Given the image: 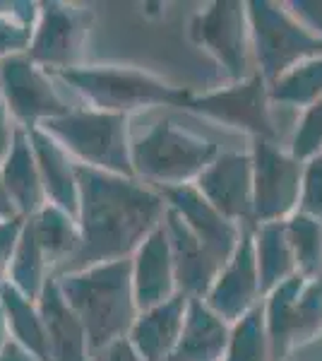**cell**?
<instances>
[{"label":"cell","instance_id":"d6986e66","mask_svg":"<svg viewBox=\"0 0 322 361\" xmlns=\"http://www.w3.org/2000/svg\"><path fill=\"white\" fill-rule=\"evenodd\" d=\"M188 301L185 294H175L159 306L140 311L128 337L144 361H168L173 357L185 325Z\"/></svg>","mask_w":322,"mask_h":361},{"label":"cell","instance_id":"d6a6232c","mask_svg":"<svg viewBox=\"0 0 322 361\" xmlns=\"http://www.w3.org/2000/svg\"><path fill=\"white\" fill-rule=\"evenodd\" d=\"M25 222H27V219H22V217L0 222V287L8 282L10 265H13L15 250H17V243H20Z\"/></svg>","mask_w":322,"mask_h":361},{"label":"cell","instance_id":"5bb4252c","mask_svg":"<svg viewBox=\"0 0 322 361\" xmlns=\"http://www.w3.org/2000/svg\"><path fill=\"white\" fill-rule=\"evenodd\" d=\"M195 188L236 224H253V157L250 152H219L200 173Z\"/></svg>","mask_w":322,"mask_h":361},{"label":"cell","instance_id":"9c48e42d","mask_svg":"<svg viewBox=\"0 0 322 361\" xmlns=\"http://www.w3.org/2000/svg\"><path fill=\"white\" fill-rule=\"evenodd\" d=\"M272 106V87L260 73H255L241 82H228L202 94H192L188 111L241 130L253 140L277 142Z\"/></svg>","mask_w":322,"mask_h":361},{"label":"cell","instance_id":"5b68a950","mask_svg":"<svg viewBox=\"0 0 322 361\" xmlns=\"http://www.w3.org/2000/svg\"><path fill=\"white\" fill-rule=\"evenodd\" d=\"M78 164L113 176L135 178L132 135L128 116L104 114L94 109H73L61 118L41 126Z\"/></svg>","mask_w":322,"mask_h":361},{"label":"cell","instance_id":"7c38bea8","mask_svg":"<svg viewBox=\"0 0 322 361\" xmlns=\"http://www.w3.org/2000/svg\"><path fill=\"white\" fill-rule=\"evenodd\" d=\"M92 20H94L92 10L82 5L61 3V0L41 3L39 22L34 27L27 56L51 75L80 68Z\"/></svg>","mask_w":322,"mask_h":361},{"label":"cell","instance_id":"2e32d148","mask_svg":"<svg viewBox=\"0 0 322 361\" xmlns=\"http://www.w3.org/2000/svg\"><path fill=\"white\" fill-rule=\"evenodd\" d=\"M132 265V292L140 311H147L173 299L178 292V277H175V260L171 238L166 224H161L154 234L144 238V243L135 250L130 258Z\"/></svg>","mask_w":322,"mask_h":361},{"label":"cell","instance_id":"f546056e","mask_svg":"<svg viewBox=\"0 0 322 361\" xmlns=\"http://www.w3.org/2000/svg\"><path fill=\"white\" fill-rule=\"evenodd\" d=\"M41 3L20 0L5 13H0V61L10 56L27 54L34 37V27L39 22Z\"/></svg>","mask_w":322,"mask_h":361},{"label":"cell","instance_id":"4fadbf2b","mask_svg":"<svg viewBox=\"0 0 322 361\" xmlns=\"http://www.w3.org/2000/svg\"><path fill=\"white\" fill-rule=\"evenodd\" d=\"M253 226L255 224H245L243 238L238 243L236 253L221 267L216 282L212 284L207 296H204L207 306L219 313L224 320H228L231 325L245 318L250 311H255L265 301L260 270H257Z\"/></svg>","mask_w":322,"mask_h":361},{"label":"cell","instance_id":"f1b7e54d","mask_svg":"<svg viewBox=\"0 0 322 361\" xmlns=\"http://www.w3.org/2000/svg\"><path fill=\"white\" fill-rule=\"evenodd\" d=\"M284 224L296 255L298 275L322 277V224L303 212H296Z\"/></svg>","mask_w":322,"mask_h":361},{"label":"cell","instance_id":"83f0119b","mask_svg":"<svg viewBox=\"0 0 322 361\" xmlns=\"http://www.w3.org/2000/svg\"><path fill=\"white\" fill-rule=\"evenodd\" d=\"M224 361H274L265 323V306H257L245 318L233 323Z\"/></svg>","mask_w":322,"mask_h":361},{"label":"cell","instance_id":"8d00e7d4","mask_svg":"<svg viewBox=\"0 0 322 361\" xmlns=\"http://www.w3.org/2000/svg\"><path fill=\"white\" fill-rule=\"evenodd\" d=\"M0 361H39L34 357L32 352H27L22 345H17V342H10L8 347L0 352Z\"/></svg>","mask_w":322,"mask_h":361},{"label":"cell","instance_id":"4316f807","mask_svg":"<svg viewBox=\"0 0 322 361\" xmlns=\"http://www.w3.org/2000/svg\"><path fill=\"white\" fill-rule=\"evenodd\" d=\"M318 99H322V54L306 58L272 85V102L282 106H296L303 111Z\"/></svg>","mask_w":322,"mask_h":361},{"label":"cell","instance_id":"277c9868","mask_svg":"<svg viewBox=\"0 0 322 361\" xmlns=\"http://www.w3.org/2000/svg\"><path fill=\"white\" fill-rule=\"evenodd\" d=\"M216 157L219 147L212 140L173 121H159L132 142L135 178L156 190L195 183Z\"/></svg>","mask_w":322,"mask_h":361},{"label":"cell","instance_id":"484cf974","mask_svg":"<svg viewBox=\"0 0 322 361\" xmlns=\"http://www.w3.org/2000/svg\"><path fill=\"white\" fill-rule=\"evenodd\" d=\"M54 277L49 265V258H46L44 248L34 236L32 226L25 222V229H22L20 243H17L13 265H10V275L8 282L13 284L20 294H25L27 299L39 301L41 292H44L46 282Z\"/></svg>","mask_w":322,"mask_h":361},{"label":"cell","instance_id":"836d02e7","mask_svg":"<svg viewBox=\"0 0 322 361\" xmlns=\"http://www.w3.org/2000/svg\"><path fill=\"white\" fill-rule=\"evenodd\" d=\"M286 5L310 34L322 39V0H291Z\"/></svg>","mask_w":322,"mask_h":361},{"label":"cell","instance_id":"7a4b0ae2","mask_svg":"<svg viewBox=\"0 0 322 361\" xmlns=\"http://www.w3.org/2000/svg\"><path fill=\"white\" fill-rule=\"evenodd\" d=\"M56 282L66 301L85 323L92 352L130 335L140 316L132 292L130 258L61 275Z\"/></svg>","mask_w":322,"mask_h":361},{"label":"cell","instance_id":"603a6c76","mask_svg":"<svg viewBox=\"0 0 322 361\" xmlns=\"http://www.w3.org/2000/svg\"><path fill=\"white\" fill-rule=\"evenodd\" d=\"M255 255H257V270H260V282L265 296L289 282L298 275L294 248L286 236L284 222H267L255 224Z\"/></svg>","mask_w":322,"mask_h":361},{"label":"cell","instance_id":"cb8c5ba5","mask_svg":"<svg viewBox=\"0 0 322 361\" xmlns=\"http://www.w3.org/2000/svg\"><path fill=\"white\" fill-rule=\"evenodd\" d=\"M32 226L34 236L44 248L46 258H49L51 272L54 277L66 267L70 260L78 255L80 243H82V231L80 222L75 217H70L68 212H63L56 205H46L39 214H34L32 219H27Z\"/></svg>","mask_w":322,"mask_h":361},{"label":"cell","instance_id":"30bf717a","mask_svg":"<svg viewBox=\"0 0 322 361\" xmlns=\"http://www.w3.org/2000/svg\"><path fill=\"white\" fill-rule=\"evenodd\" d=\"M253 224L286 222L301 205L306 161L279 142L253 140Z\"/></svg>","mask_w":322,"mask_h":361},{"label":"cell","instance_id":"74e56055","mask_svg":"<svg viewBox=\"0 0 322 361\" xmlns=\"http://www.w3.org/2000/svg\"><path fill=\"white\" fill-rule=\"evenodd\" d=\"M15 217H20V214H17L13 200H10L8 190H5L3 176H0V222H5V219H15Z\"/></svg>","mask_w":322,"mask_h":361},{"label":"cell","instance_id":"6da1fadb","mask_svg":"<svg viewBox=\"0 0 322 361\" xmlns=\"http://www.w3.org/2000/svg\"><path fill=\"white\" fill-rule=\"evenodd\" d=\"M80 250L56 277L132 258L144 238L166 222L168 202L137 178L113 176L78 164Z\"/></svg>","mask_w":322,"mask_h":361},{"label":"cell","instance_id":"f35d334b","mask_svg":"<svg viewBox=\"0 0 322 361\" xmlns=\"http://www.w3.org/2000/svg\"><path fill=\"white\" fill-rule=\"evenodd\" d=\"M13 342V335H10V325H8V316H5L3 301H0V352Z\"/></svg>","mask_w":322,"mask_h":361},{"label":"cell","instance_id":"d4e9b609","mask_svg":"<svg viewBox=\"0 0 322 361\" xmlns=\"http://www.w3.org/2000/svg\"><path fill=\"white\" fill-rule=\"evenodd\" d=\"M0 301H3L5 316H8L13 342L32 352L39 361H51L49 335H46L44 316L39 311V301L27 299L10 282L0 287Z\"/></svg>","mask_w":322,"mask_h":361},{"label":"cell","instance_id":"1f68e13d","mask_svg":"<svg viewBox=\"0 0 322 361\" xmlns=\"http://www.w3.org/2000/svg\"><path fill=\"white\" fill-rule=\"evenodd\" d=\"M298 212L308 214V217L318 219L322 224V154L306 161Z\"/></svg>","mask_w":322,"mask_h":361},{"label":"cell","instance_id":"ffe728a7","mask_svg":"<svg viewBox=\"0 0 322 361\" xmlns=\"http://www.w3.org/2000/svg\"><path fill=\"white\" fill-rule=\"evenodd\" d=\"M34 154L39 161L41 180L51 205L61 207L70 217H80V180H78V161L70 157L63 145L41 128L29 130Z\"/></svg>","mask_w":322,"mask_h":361},{"label":"cell","instance_id":"52a82bcc","mask_svg":"<svg viewBox=\"0 0 322 361\" xmlns=\"http://www.w3.org/2000/svg\"><path fill=\"white\" fill-rule=\"evenodd\" d=\"M262 306L274 361H289L296 349L322 335V277H291Z\"/></svg>","mask_w":322,"mask_h":361},{"label":"cell","instance_id":"3957f363","mask_svg":"<svg viewBox=\"0 0 322 361\" xmlns=\"http://www.w3.org/2000/svg\"><path fill=\"white\" fill-rule=\"evenodd\" d=\"M80 94L87 109L116 116H130L142 109H185L192 92L166 82L159 75L132 66H80L54 75Z\"/></svg>","mask_w":322,"mask_h":361},{"label":"cell","instance_id":"ac0fdd59","mask_svg":"<svg viewBox=\"0 0 322 361\" xmlns=\"http://www.w3.org/2000/svg\"><path fill=\"white\" fill-rule=\"evenodd\" d=\"M39 311L46 323L51 361H92L94 352H92L87 328L61 294L56 277L46 282L39 299Z\"/></svg>","mask_w":322,"mask_h":361},{"label":"cell","instance_id":"44dd1931","mask_svg":"<svg viewBox=\"0 0 322 361\" xmlns=\"http://www.w3.org/2000/svg\"><path fill=\"white\" fill-rule=\"evenodd\" d=\"M0 176H3L5 190L22 219H32L49 205L37 154H34L32 140H29V130L25 128L17 130L13 149L0 166Z\"/></svg>","mask_w":322,"mask_h":361},{"label":"cell","instance_id":"ba28073f","mask_svg":"<svg viewBox=\"0 0 322 361\" xmlns=\"http://www.w3.org/2000/svg\"><path fill=\"white\" fill-rule=\"evenodd\" d=\"M190 37L214 58L228 82H241L257 73L250 34L248 3L214 0L190 22Z\"/></svg>","mask_w":322,"mask_h":361},{"label":"cell","instance_id":"8992f818","mask_svg":"<svg viewBox=\"0 0 322 361\" xmlns=\"http://www.w3.org/2000/svg\"><path fill=\"white\" fill-rule=\"evenodd\" d=\"M248 20L253 34L255 68L269 87L306 58L322 54V39L310 34L286 3L250 0Z\"/></svg>","mask_w":322,"mask_h":361},{"label":"cell","instance_id":"e575fe53","mask_svg":"<svg viewBox=\"0 0 322 361\" xmlns=\"http://www.w3.org/2000/svg\"><path fill=\"white\" fill-rule=\"evenodd\" d=\"M92 361H144V359L132 347L130 337H120V340L111 342V345L92 354Z\"/></svg>","mask_w":322,"mask_h":361},{"label":"cell","instance_id":"e0dca14e","mask_svg":"<svg viewBox=\"0 0 322 361\" xmlns=\"http://www.w3.org/2000/svg\"><path fill=\"white\" fill-rule=\"evenodd\" d=\"M163 224H166L168 238H171L178 292L188 299H204L226 263L192 234L173 209H168Z\"/></svg>","mask_w":322,"mask_h":361},{"label":"cell","instance_id":"d590c367","mask_svg":"<svg viewBox=\"0 0 322 361\" xmlns=\"http://www.w3.org/2000/svg\"><path fill=\"white\" fill-rule=\"evenodd\" d=\"M17 130H20V126L15 123V118L8 111V104H5L3 94H0V166L8 159L10 149H13Z\"/></svg>","mask_w":322,"mask_h":361},{"label":"cell","instance_id":"9a60e30c","mask_svg":"<svg viewBox=\"0 0 322 361\" xmlns=\"http://www.w3.org/2000/svg\"><path fill=\"white\" fill-rule=\"evenodd\" d=\"M159 193L168 202V209H173L183 219L192 234L200 238L207 248H212L224 263H228V258L236 253L238 243H241L245 224H236L224 217L195 188V183L178 185V188H161Z\"/></svg>","mask_w":322,"mask_h":361},{"label":"cell","instance_id":"4dcf8cb0","mask_svg":"<svg viewBox=\"0 0 322 361\" xmlns=\"http://www.w3.org/2000/svg\"><path fill=\"white\" fill-rule=\"evenodd\" d=\"M289 152L301 161H308L313 157L322 154V99L301 111Z\"/></svg>","mask_w":322,"mask_h":361},{"label":"cell","instance_id":"7402d4cb","mask_svg":"<svg viewBox=\"0 0 322 361\" xmlns=\"http://www.w3.org/2000/svg\"><path fill=\"white\" fill-rule=\"evenodd\" d=\"M231 328L204 299H190L178 347L168 361H224Z\"/></svg>","mask_w":322,"mask_h":361},{"label":"cell","instance_id":"8fae6325","mask_svg":"<svg viewBox=\"0 0 322 361\" xmlns=\"http://www.w3.org/2000/svg\"><path fill=\"white\" fill-rule=\"evenodd\" d=\"M54 80L56 78L49 70L37 66L27 54L0 61V94L17 126L34 130L46 121L61 118L73 111Z\"/></svg>","mask_w":322,"mask_h":361}]
</instances>
